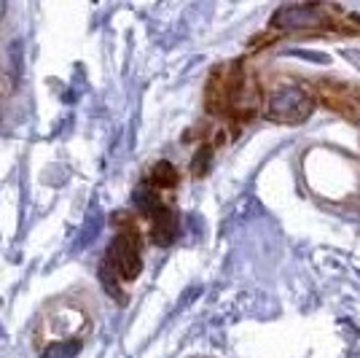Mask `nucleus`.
I'll return each mask as SVG.
<instances>
[{
    "instance_id": "f257e3e1",
    "label": "nucleus",
    "mask_w": 360,
    "mask_h": 358,
    "mask_svg": "<svg viewBox=\"0 0 360 358\" xmlns=\"http://www.w3.org/2000/svg\"><path fill=\"white\" fill-rule=\"evenodd\" d=\"M314 100L301 86H283L272 92L264 116L274 124H301L312 116Z\"/></svg>"
},
{
    "instance_id": "f03ea898",
    "label": "nucleus",
    "mask_w": 360,
    "mask_h": 358,
    "mask_svg": "<svg viewBox=\"0 0 360 358\" xmlns=\"http://www.w3.org/2000/svg\"><path fill=\"white\" fill-rule=\"evenodd\" d=\"M325 22V11L323 6L314 3H296V6H283L274 11L272 17V27L280 30H299V27H314Z\"/></svg>"
},
{
    "instance_id": "7ed1b4c3",
    "label": "nucleus",
    "mask_w": 360,
    "mask_h": 358,
    "mask_svg": "<svg viewBox=\"0 0 360 358\" xmlns=\"http://www.w3.org/2000/svg\"><path fill=\"white\" fill-rule=\"evenodd\" d=\"M153 224H151V240L156 243V245H162V248H167L172 245L175 240H178V229H180V221H178V216L172 213V210H162L159 216H153L151 218Z\"/></svg>"
},
{
    "instance_id": "20e7f679",
    "label": "nucleus",
    "mask_w": 360,
    "mask_h": 358,
    "mask_svg": "<svg viewBox=\"0 0 360 358\" xmlns=\"http://www.w3.org/2000/svg\"><path fill=\"white\" fill-rule=\"evenodd\" d=\"M175 183H178V170H175L172 162H156V164L148 170V176H145V186H151V189H156V191L172 189Z\"/></svg>"
},
{
    "instance_id": "39448f33",
    "label": "nucleus",
    "mask_w": 360,
    "mask_h": 358,
    "mask_svg": "<svg viewBox=\"0 0 360 358\" xmlns=\"http://www.w3.org/2000/svg\"><path fill=\"white\" fill-rule=\"evenodd\" d=\"M132 202H135V207H138L143 216H148V218H153V216H159V213L164 210L159 191H156V189H151V186L138 189V191H135V197H132Z\"/></svg>"
},
{
    "instance_id": "423d86ee",
    "label": "nucleus",
    "mask_w": 360,
    "mask_h": 358,
    "mask_svg": "<svg viewBox=\"0 0 360 358\" xmlns=\"http://www.w3.org/2000/svg\"><path fill=\"white\" fill-rule=\"evenodd\" d=\"M81 353V339H65V342H51L41 350V358H75Z\"/></svg>"
},
{
    "instance_id": "0eeeda50",
    "label": "nucleus",
    "mask_w": 360,
    "mask_h": 358,
    "mask_svg": "<svg viewBox=\"0 0 360 358\" xmlns=\"http://www.w3.org/2000/svg\"><path fill=\"white\" fill-rule=\"evenodd\" d=\"M100 281H102V288L111 294V296H116V299H124V294H121V288H119V283L121 281L119 275H116V270L111 267V264H102L100 267Z\"/></svg>"
},
{
    "instance_id": "6e6552de",
    "label": "nucleus",
    "mask_w": 360,
    "mask_h": 358,
    "mask_svg": "<svg viewBox=\"0 0 360 358\" xmlns=\"http://www.w3.org/2000/svg\"><path fill=\"white\" fill-rule=\"evenodd\" d=\"M210 159H213V149H210V146H202L199 151L193 153V159H191V173L193 176H205V173H207V167H210Z\"/></svg>"
}]
</instances>
